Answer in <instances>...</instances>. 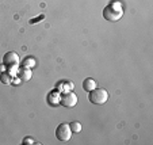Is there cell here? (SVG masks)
<instances>
[{"mask_svg": "<svg viewBox=\"0 0 153 145\" xmlns=\"http://www.w3.org/2000/svg\"><path fill=\"white\" fill-rule=\"evenodd\" d=\"M123 16V8L119 3H111L104 7L103 18L107 22H118Z\"/></svg>", "mask_w": 153, "mask_h": 145, "instance_id": "1", "label": "cell"}, {"mask_svg": "<svg viewBox=\"0 0 153 145\" xmlns=\"http://www.w3.org/2000/svg\"><path fill=\"white\" fill-rule=\"evenodd\" d=\"M88 100L92 105H104L108 100V92L102 87H99V88L96 87L88 92Z\"/></svg>", "mask_w": 153, "mask_h": 145, "instance_id": "2", "label": "cell"}, {"mask_svg": "<svg viewBox=\"0 0 153 145\" xmlns=\"http://www.w3.org/2000/svg\"><path fill=\"white\" fill-rule=\"evenodd\" d=\"M73 132L71 130L69 123H60V125L56 128V138L61 142H67L71 140Z\"/></svg>", "mask_w": 153, "mask_h": 145, "instance_id": "3", "label": "cell"}, {"mask_svg": "<svg viewBox=\"0 0 153 145\" xmlns=\"http://www.w3.org/2000/svg\"><path fill=\"white\" fill-rule=\"evenodd\" d=\"M60 105L65 109H73L77 105V95L72 91L64 92L60 95Z\"/></svg>", "mask_w": 153, "mask_h": 145, "instance_id": "4", "label": "cell"}, {"mask_svg": "<svg viewBox=\"0 0 153 145\" xmlns=\"http://www.w3.org/2000/svg\"><path fill=\"white\" fill-rule=\"evenodd\" d=\"M19 62H20V58L15 52H8L3 56V65L6 68H8V69L16 68L19 65Z\"/></svg>", "mask_w": 153, "mask_h": 145, "instance_id": "5", "label": "cell"}, {"mask_svg": "<svg viewBox=\"0 0 153 145\" xmlns=\"http://www.w3.org/2000/svg\"><path fill=\"white\" fill-rule=\"evenodd\" d=\"M18 76H19L20 81H29L30 79H31V76H33L31 69H30V68L22 67L19 71H18Z\"/></svg>", "mask_w": 153, "mask_h": 145, "instance_id": "6", "label": "cell"}, {"mask_svg": "<svg viewBox=\"0 0 153 145\" xmlns=\"http://www.w3.org/2000/svg\"><path fill=\"white\" fill-rule=\"evenodd\" d=\"M96 87H98L96 81L91 77H87L85 80L83 81V90L85 91V92H90V91H92L94 88H96Z\"/></svg>", "mask_w": 153, "mask_h": 145, "instance_id": "7", "label": "cell"}, {"mask_svg": "<svg viewBox=\"0 0 153 145\" xmlns=\"http://www.w3.org/2000/svg\"><path fill=\"white\" fill-rule=\"evenodd\" d=\"M22 65H23L25 68H30V69H31L33 67H35V60L33 57H26L23 60V62H22Z\"/></svg>", "mask_w": 153, "mask_h": 145, "instance_id": "8", "label": "cell"}, {"mask_svg": "<svg viewBox=\"0 0 153 145\" xmlns=\"http://www.w3.org/2000/svg\"><path fill=\"white\" fill-rule=\"evenodd\" d=\"M0 81L3 83V84H11L12 83V76L10 75V73H1V76H0Z\"/></svg>", "mask_w": 153, "mask_h": 145, "instance_id": "9", "label": "cell"}, {"mask_svg": "<svg viewBox=\"0 0 153 145\" xmlns=\"http://www.w3.org/2000/svg\"><path fill=\"white\" fill-rule=\"evenodd\" d=\"M69 126H71V130L72 132H75V133H80L81 132V123L80 122H71L69 123Z\"/></svg>", "mask_w": 153, "mask_h": 145, "instance_id": "10", "label": "cell"}, {"mask_svg": "<svg viewBox=\"0 0 153 145\" xmlns=\"http://www.w3.org/2000/svg\"><path fill=\"white\" fill-rule=\"evenodd\" d=\"M22 144H23V145H30V144H34V138H31V137H26V138H23V141H22Z\"/></svg>", "mask_w": 153, "mask_h": 145, "instance_id": "11", "label": "cell"}]
</instances>
